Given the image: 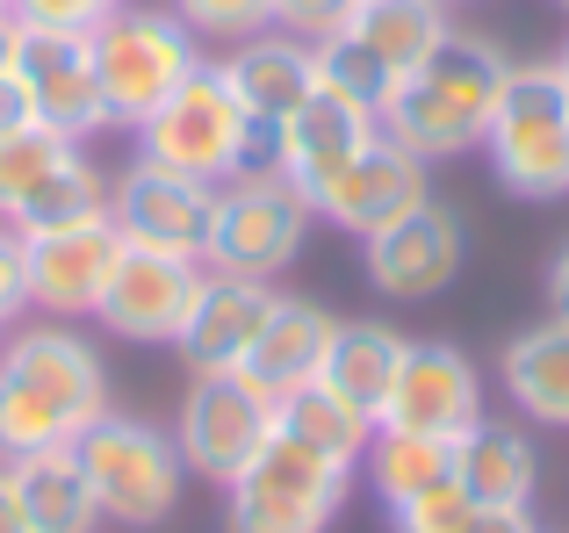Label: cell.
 Returning a JSON list of instances; mask_svg holds the SVG:
<instances>
[{
  "label": "cell",
  "instance_id": "37",
  "mask_svg": "<svg viewBox=\"0 0 569 533\" xmlns=\"http://www.w3.org/2000/svg\"><path fill=\"white\" fill-rule=\"evenodd\" d=\"M22 123H29V101H22V87H14V72H0V138L22 130Z\"/></svg>",
  "mask_w": 569,
  "mask_h": 533
},
{
  "label": "cell",
  "instance_id": "7",
  "mask_svg": "<svg viewBox=\"0 0 569 533\" xmlns=\"http://www.w3.org/2000/svg\"><path fill=\"white\" fill-rule=\"evenodd\" d=\"M310 224H318V210H310V195L289 173H238V181L217 188V231H209L202 266L274 281L281 266L303 253Z\"/></svg>",
  "mask_w": 569,
  "mask_h": 533
},
{
  "label": "cell",
  "instance_id": "22",
  "mask_svg": "<svg viewBox=\"0 0 569 533\" xmlns=\"http://www.w3.org/2000/svg\"><path fill=\"white\" fill-rule=\"evenodd\" d=\"M403 346H411V339L389 332V324H332V346H325L318 382L332 396H347L361 419L382 425L389 390H397V368H403Z\"/></svg>",
  "mask_w": 569,
  "mask_h": 533
},
{
  "label": "cell",
  "instance_id": "13",
  "mask_svg": "<svg viewBox=\"0 0 569 533\" xmlns=\"http://www.w3.org/2000/svg\"><path fill=\"white\" fill-rule=\"evenodd\" d=\"M22 239V231H14ZM116 253H123V231L116 217H87V224H58V231H29L22 239V289L29 310H51V318H94L101 281H109Z\"/></svg>",
  "mask_w": 569,
  "mask_h": 533
},
{
  "label": "cell",
  "instance_id": "43",
  "mask_svg": "<svg viewBox=\"0 0 569 533\" xmlns=\"http://www.w3.org/2000/svg\"><path fill=\"white\" fill-rule=\"evenodd\" d=\"M562 72H569V51H562Z\"/></svg>",
  "mask_w": 569,
  "mask_h": 533
},
{
  "label": "cell",
  "instance_id": "42",
  "mask_svg": "<svg viewBox=\"0 0 569 533\" xmlns=\"http://www.w3.org/2000/svg\"><path fill=\"white\" fill-rule=\"evenodd\" d=\"M0 8H8V14H14V0H0Z\"/></svg>",
  "mask_w": 569,
  "mask_h": 533
},
{
  "label": "cell",
  "instance_id": "5",
  "mask_svg": "<svg viewBox=\"0 0 569 533\" xmlns=\"http://www.w3.org/2000/svg\"><path fill=\"white\" fill-rule=\"evenodd\" d=\"M72 454H80V469H87V491H94L101 520H116V526H159L173 505H181L188 469H181L173 433H159V425L109 419V411H101V419L72 440Z\"/></svg>",
  "mask_w": 569,
  "mask_h": 533
},
{
  "label": "cell",
  "instance_id": "44",
  "mask_svg": "<svg viewBox=\"0 0 569 533\" xmlns=\"http://www.w3.org/2000/svg\"><path fill=\"white\" fill-rule=\"evenodd\" d=\"M556 8H569V0H556Z\"/></svg>",
  "mask_w": 569,
  "mask_h": 533
},
{
  "label": "cell",
  "instance_id": "26",
  "mask_svg": "<svg viewBox=\"0 0 569 533\" xmlns=\"http://www.w3.org/2000/svg\"><path fill=\"white\" fill-rule=\"evenodd\" d=\"M347 29L368 43V58H376L389 72V87H397V80H411L432 58V43L447 37V8L440 0H361V14H353Z\"/></svg>",
  "mask_w": 569,
  "mask_h": 533
},
{
  "label": "cell",
  "instance_id": "24",
  "mask_svg": "<svg viewBox=\"0 0 569 533\" xmlns=\"http://www.w3.org/2000/svg\"><path fill=\"white\" fill-rule=\"evenodd\" d=\"M505 396L533 425H569V318L562 310L527 324L519 339H505Z\"/></svg>",
  "mask_w": 569,
  "mask_h": 533
},
{
  "label": "cell",
  "instance_id": "10",
  "mask_svg": "<svg viewBox=\"0 0 569 533\" xmlns=\"http://www.w3.org/2000/svg\"><path fill=\"white\" fill-rule=\"evenodd\" d=\"M14 87L29 101V123L58 130V138H94L109 123L101 109V80H94V29H43L22 22L14 29Z\"/></svg>",
  "mask_w": 569,
  "mask_h": 533
},
{
  "label": "cell",
  "instance_id": "40",
  "mask_svg": "<svg viewBox=\"0 0 569 533\" xmlns=\"http://www.w3.org/2000/svg\"><path fill=\"white\" fill-rule=\"evenodd\" d=\"M14 29H22V22H14V14H8V8H0V72H8V66H14Z\"/></svg>",
  "mask_w": 569,
  "mask_h": 533
},
{
  "label": "cell",
  "instance_id": "14",
  "mask_svg": "<svg viewBox=\"0 0 569 533\" xmlns=\"http://www.w3.org/2000/svg\"><path fill=\"white\" fill-rule=\"evenodd\" d=\"M368 245V281L389 303H426V295L455 289L461 260H469V224H461L447 202H418L411 217L382 224Z\"/></svg>",
  "mask_w": 569,
  "mask_h": 533
},
{
  "label": "cell",
  "instance_id": "36",
  "mask_svg": "<svg viewBox=\"0 0 569 533\" xmlns=\"http://www.w3.org/2000/svg\"><path fill=\"white\" fill-rule=\"evenodd\" d=\"M469 533H541V526H533V505H476Z\"/></svg>",
  "mask_w": 569,
  "mask_h": 533
},
{
  "label": "cell",
  "instance_id": "16",
  "mask_svg": "<svg viewBox=\"0 0 569 533\" xmlns=\"http://www.w3.org/2000/svg\"><path fill=\"white\" fill-rule=\"evenodd\" d=\"M418 202H432L426 188V159L403 152L397 138H376L361 144V152L347 159V167L332 173V181L310 195V210L332 217L339 231H353V239H376L382 224H397V217H411Z\"/></svg>",
  "mask_w": 569,
  "mask_h": 533
},
{
  "label": "cell",
  "instance_id": "27",
  "mask_svg": "<svg viewBox=\"0 0 569 533\" xmlns=\"http://www.w3.org/2000/svg\"><path fill=\"white\" fill-rule=\"evenodd\" d=\"M368 483H376V497L389 512L411 505V497H426L432 483L455 476V440L440 433H403V425H376V440H368Z\"/></svg>",
  "mask_w": 569,
  "mask_h": 533
},
{
  "label": "cell",
  "instance_id": "23",
  "mask_svg": "<svg viewBox=\"0 0 569 533\" xmlns=\"http://www.w3.org/2000/svg\"><path fill=\"white\" fill-rule=\"evenodd\" d=\"M8 483H14V505H22L29 533H94V520H101L72 447H37L22 462H8Z\"/></svg>",
  "mask_w": 569,
  "mask_h": 533
},
{
  "label": "cell",
  "instance_id": "38",
  "mask_svg": "<svg viewBox=\"0 0 569 533\" xmlns=\"http://www.w3.org/2000/svg\"><path fill=\"white\" fill-rule=\"evenodd\" d=\"M548 303H556L562 318H569V245H562L556 260H548Z\"/></svg>",
  "mask_w": 569,
  "mask_h": 533
},
{
  "label": "cell",
  "instance_id": "31",
  "mask_svg": "<svg viewBox=\"0 0 569 533\" xmlns=\"http://www.w3.org/2000/svg\"><path fill=\"white\" fill-rule=\"evenodd\" d=\"M173 14L194 29V37L217 43H246L260 29H274V0H173Z\"/></svg>",
  "mask_w": 569,
  "mask_h": 533
},
{
  "label": "cell",
  "instance_id": "17",
  "mask_svg": "<svg viewBox=\"0 0 569 533\" xmlns=\"http://www.w3.org/2000/svg\"><path fill=\"white\" fill-rule=\"evenodd\" d=\"M267 310H274V289H267V281L217 274V266H209V274H202V295H194V310H188V324H181V339H173V346L188 353L194 375L246 368V353H252V339H260Z\"/></svg>",
  "mask_w": 569,
  "mask_h": 533
},
{
  "label": "cell",
  "instance_id": "32",
  "mask_svg": "<svg viewBox=\"0 0 569 533\" xmlns=\"http://www.w3.org/2000/svg\"><path fill=\"white\" fill-rule=\"evenodd\" d=\"M389 520H397V533H469V520H476V497L461 491L455 476H447V483H432L426 497L397 505Z\"/></svg>",
  "mask_w": 569,
  "mask_h": 533
},
{
  "label": "cell",
  "instance_id": "4",
  "mask_svg": "<svg viewBox=\"0 0 569 533\" xmlns=\"http://www.w3.org/2000/svg\"><path fill=\"white\" fill-rule=\"evenodd\" d=\"M490 173L527 202L569 195V72L556 66H512L505 72L498 115H490Z\"/></svg>",
  "mask_w": 569,
  "mask_h": 533
},
{
  "label": "cell",
  "instance_id": "39",
  "mask_svg": "<svg viewBox=\"0 0 569 533\" xmlns=\"http://www.w3.org/2000/svg\"><path fill=\"white\" fill-rule=\"evenodd\" d=\"M0 533H29L22 505H14V483H8V462H0Z\"/></svg>",
  "mask_w": 569,
  "mask_h": 533
},
{
  "label": "cell",
  "instance_id": "21",
  "mask_svg": "<svg viewBox=\"0 0 569 533\" xmlns=\"http://www.w3.org/2000/svg\"><path fill=\"white\" fill-rule=\"evenodd\" d=\"M325 346H332V310L274 295V310H267L260 339H252V353H246V375L260 382L267 396H281V390H296V382H318Z\"/></svg>",
  "mask_w": 569,
  "mask_h": 533
},
{
  "label": "cell",
  "instance_id": "41",
  "mask_svg": "<svg viewBox=\"0 0 569 533\" xmlns=\"http://www.w3.org/2000/svg\"><path fill=\"white\" fill-rule=\"evenodd\" d=\"M440 8H469V0H440Z\"/></svg>",
  "mask_w": 569,
  "mask_h": 533
},
{
  "label": "cell",
  "instance_id": "8",
  "mask_svg": "<svg viewBox=\"0 0 569 533\" xmlns=\"http://www.w3.org/2000/svg\"><path fill=\"white\" fill-rule=\"evenodd\" d=\"M267 440H274V396H267L246 368H223V375H194L188 382L181 419H173V447H181L188 476L238 483Z\"/></svg>",
  "mask_w": 569,
  "mask_h": 533
},
{
  "label": "cell",
  "instance_id": "11",
  "mask_svg": "<svg viewBox=\"0 0 569 533\" xmlns=\"http://www.w3.org/2000/svg\"><path fill=\"white\" fill-rule=\"evenodd\" d=\"M202 274L209 266L188 260V253H159V245L123 239L109 281H101L94 318L109 324L116 339H130V346H173L188 310H194V295H202Z\"/></svg>",
  "mask_w": 569,
  "mask_h": 533
},
{
  "label": "cell",
  "instance_id": "1",
  "mask_svg": "<svg viewBox=\"0 0 569 533\" xmlns=\"http://www.w3.org/2000/svg\"><path fill=\"white\" fill-rule=\"evenodd\" d=\"M109 411L101 353L66 324H29L0 346V462L72 447Z\"/></svg>",
  "mask_w": 569,
  "mask_h": 533
},
{
  "label": "cell",
  "instance_id": "33",
  "mask_svg": "<svg viewBox=\"0 0 569 533\" xmlns=\"http://www.w3.org/2000/svg\"><path fill=\"white\" fill-rule=\"evenodd\" d=\"M353 14H361V0H274V29H289V37H303V43L339 37Z\"/></svg>",
  "mask_w": 569,
  "mask_h": 533
},
{
  "label": "cell",
  "instance_id": "29",
  "mask_svg": "<svg viewBox=\"0 0 569 533\" xmlns=\"http://www.w3.org/2000/svg\"><path fill=\"white\" fill-rule=\"evenodd\" d=\"M66 152H72V138H58V130H43V123H22V130H8V138H0V224L22 210V195Z\"/></svg>",
  "mask_w": 569,
  "mask_h": 533
},
{
  "label": "cell",
  "instance_id": "6",
  "mask_svg": "<svg viewBox=\"0 0 569 533\" xmlns=\"http://www.w3.org/2000/svg\"><path fill=\"white\" fill-rule=\"evenodd\" d=\"M347 505V469L296 440H267L238 483H223V533H325Z\"/></svg>",
  "mask_w": 569,
  "mask_h": 533
},
{
  "label": "cell",
  "instance_id": "25",
  "mask_svg": "<svg viewBox=\"0 0 569 533\" xmlns=\"http://www.w3.org/2000/svg\"><path fill=\"white\" fill-rule=\"evenodd\" d=\"M274 433L310 447V454H325V462H339V469H353L368 454V440H376V419H361L325 382H296V390L274 396Z\"/></svg>",
  "mask_w": 569,
  "mask_h": 533
},
{
  "label": "cell",
  "instance_id": "19",
  "mask_svg": "<svg viewBox=\"0 0 569 533\" xmlns=\"http://www.w3.org/2000/svg\"><path fill=\"white\" fill-rule=\"evenodd\" d=\"M223 80H231L238 109H246L252 123L281 130L310 94H318V51H310L303 37H289V29H260V37H246L231 58H223Z\"/></svg>",
  "mask_w": 569,
  "mask_h": 533
},
{
  "label": "cell",
  "instance_id": "30",
  "mask_svg": "<svg viewBox=\"0 0 569 533\" xmlns=\"http://www.w3.org/2000/svg\"><path fill=\"white\" fill-rule=\"evenodd\" d=\"M310 51H318V87H332V94L361 101V109H382V101H389V72L368 58V43L353 37V29H339V37L310 43Z\"/></svg>",
  "mask_w": 569,
  "mask_h": 533
},
{
  "label": "cell",
  "instance_id": "18",
  "mask_svg": "<svg viewBox=\"0 0 569 533\" xmlns=\"http://www.w3.org/2000/svg\"><path fill=\"white\" fill-rule=\"evenodd\" d=\"M376 138H382V115L376 109H361V101L318 87V94L281 123V173H289L303 195H318V188L332 181L361 144H376Z\"/></svg>",
  "mask_w": 569,
  "mask_h": 533
},
{
  "label": "cell",
  "instance_id": "2",
  "mask_svg": "<svg viewBox=\"0 0 569 533\" xmlns=\"http://www.w3.org/2000/svg\"><path fill=\"white\" fill-rule=\"evenodd\" d=\"M505 51L476 29H447L432 43V58L411 72V80L389 87L382 101V138H397L403 152L432 159H461L490 138V115H498V94H505Z\"/></svg>",
  "mask_w": 569,
  "mask_h": 533
},
{
  "label": "cell",
  "instance_id": "9",
  "mask_svg": "<svg viewBox=\"0 0 569 533\" xmlns=\"http://www.w3.org/2000/svg\"><path fill=\"white\" fill-rule=\"evenodd\" d=\"M138 144L144 159L194 173V181H238L246 173V109H238L223 66H202L194 80H181V94L138 123Z\"/></svg>",
  "mask_w": 569,
  "mask_h": 533
},
{
  "label": "cell",
  "instance_id": "15",
  "mask_svg": "<svg viewBox=\"0 0 569 533\" xmlns=\"http://www.w3.org/2000/svg\"><path fill=\"white\" fill-rule=\"evenodd\" d=\"M476 419H483V375H476V361L455 346V339H411V346H403V368H397V390H389L382 425L461 440Z\"/></svg>",
  "mask_w": 569,
  "mask_h": 533
},
{
  "label": "cell",
  "instance_id": "3",
  "mask_svg": "<svg viewBox=\"0 0 569 533\" xmlns=\"http://www.w3.org/2000/svg\"><path fill=\"white\" fill-rule=\"evenodd\" d=\"M209 58L202 37L181 22L173 8H116L94 29V80H101V109L109 123L138 130L159 101L181 94V80H194Z\"/></svg>",
  "mask_w": 569,
  "mask_h": 533
},
{
  "label": "cell",
  "instance_id": "28",
  "mask_svg": "<svg viewBox=\"0 0 569 533\" xmlns=\"http://www.w3.org/2000/svg\"><path fill=\"white\" fill-rule=\"evenodd\" d=\"M109 210V188H101V173L80 159V144H72L66 159H58L51 173H43L37 188L22 195V210L8 217V231H58V224H87V217H101Z\"/></svg>",
  "mask_w": 569,
  "mask_h": 533
},
{
  "label": "cell",
  "instance_id": "34",
  "mask_svg": "<svg viewBox=\"0 0 569 533\" xmlns=\"http://www.w3.org/2000/svg\"><path fill=\"white\" fill-rule=\"evenodd\" d=\"M123 0H14V22H43V29H101Z\"/></svg>",
  "mask_w": 569,
  "mask_h": 533
},
{
  "label": "cell",
  "instance_id": "35",
  "mask_svg": "<svg viewBox=\"0 0 569 533\" xmlns=\"http://www.w3.org/2000/svg\"><path fill=\"white\" fill-rule=\"evenodd\" d=\"M29 310V289H22V239L0 231V332Z\"/></svg>",
  "mask_w": 569,
  "mask_h": 533
},
{
  "label": "cell",
  "instance_id": "20",
  "mask_svg": "<svg viewBox=\"0 0 569 533\" xmlns=\"http://www.w3.org/2000/svg\"><path fill=\"white\" fill-rule=\"evenodd\" d=\"M455 483L476 497V505H533L541 491V454L519 425L476 419L469 433L455 440Z\"/></svg>",
  "mask_w": 569,
  "mask_h": 533
},
{
  "label": "cell",
  "instance_id": "12",
  "mask_svg": "<svg viewBox=\"0 0 569 533\" xmlns=\"http://www.w3.org/2000/svg\"><path fill=\"white\" fill-rule=\"evenodd\" d=\"M217 188L223 181H194V173H173L159 159L138 152V167L109 188V217L123 239L159 245V253H209V231H217Z\"/></svg>",
  "mask_w": 569,
  "mask_h": 533
}]
</instances>
